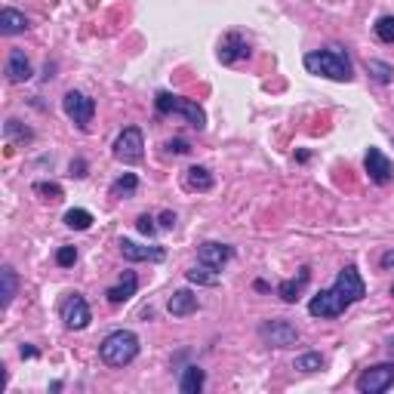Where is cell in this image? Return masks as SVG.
Returning <instances> with one entry per match:
<instances>
[{
    "mask_svg": "<svg viewBox=\"0 0 394 394\" xmlns=\"http://www.w3.org/2000/svg\"><path fill=\"white\" fill-rule=\"evenodd\" d=\"M197 308H201V302H197V296L191 293V289H176V293L170 296V302H166V312H170L173 317H188L194 314Z\"/></svg>",
    "mask_w": 394,
    "mask_h": 394,
    "instance_id": "obj_16",
    "label": "cell"
},
{
    "mask_svg": "<svg viewBox=\"0 0 394 394\" xmlns=\"http://www.w3.org/2000/svg\"><path fill=\"white\" fill-rule=\"evenodd\" d=\"M6 78L9 83H25L31 78V62H28V55L22 50H13L6 59Z\"/></svg>",
    "mask_w": 394,
    "mask_h": 394,
    "instance_id": "obj_17",
    "label": "cell"
},
{
    "mask_svg": "<svg viewBox=\"0 0 394 394\" xmlns=\"http://www.w3.org/2000/svg\"><path fill=\"white\" fill-rule=\"evenodd\" d=\"M136 188H139V179L133 173H124L120 179L111 182V197H133Z\"/></svg>",
    "mask_w": 394,
    "mask_h": 394,
    "instance_id": "obj_23",
    "label": "cell"
},
{
    "mask_svg": "<svg viewBox=\"0 0 394 394\" xmlns=\"http://www.w3.org/2000/svg\"><path fill=\"white\" fill-rule=\"evenodd\" d=\"M234 256V250L228 247V243H215V240H206L201 243V250H197V262L213 271H222V265Z\"/></svg>",
    "mask_w": 394,
    "mask_h": 394,
    "instance_id": "obj_13",
    "label": "cell"
},
{
    "mask_svg": "<svg viewBox=\"0 0 394 394\" xmlns=\"http://www.w3.org/2000/svg\"><path fill=\"white\" fill-rule=\"evenodd\" d=\"M99 354L108 367H127L139 358V336L133 330H115L99 345Z\"/></svg>",
    "mask_w": 394,
    "mask_h": 394,
    "instance_id": "obj_2",
    "label": "cell"
},
{
    "mask_svg": "<svg viewBox=\"0 0 394 394\" xmlns=\"http://www.w3.org/2000/svg\"><path fill=\"white\" fill-rule=\"evenodd\" d=\"M62 321H65V326H68V330H87V324H90V305H87V299H83L80 293H71L68 299H65Z\"/></svg>",
    "mask_w": 394,
    "mask_h": 394,
    "instance_id": "obj_10",
    "label": "cell"
},
{
    "mask_svg": "<svg viewBox=\"0 0 394 394\" xmlns=\"http://www.w3.org/2000/svg\"><path fill=\"white\" fill-rule=\"evenodd\" d=\"M367 71H370L379 83H388V80H391V74H394L391 65H388V62H379V59H370V62H367Z\"/></svg>",
    "mask_w": 394,
    "mask_h": 394,
    "instance_id": "obj_28",
    "label": "cell"
},
{
    "mask_svg": "<svg viewBox=\"0 0 394 394\" xmlns=\"http://www.w3.org/2000/svg\"><path fill=\"white\" fill-rule=\"evenodd\" d=\"M62 108H65V115H68L80 129H87L92 115H96V99H90L87 92L68 90V92H65V99H62Z\"/></svg>",
    "mask_w": 394,
    "mask_h": 394,
    "instance_id": "obj_5",
    "label": "cell"
},
{
    "mask_svg": "<svg viewBox=\"0 0 394 394\" xmlns=\"http://www.w3.org/2000/svg\"><path fill=\"white\" fill-rule=\"evenodd\" d=\"M25 28H28L25 13H18V9H13V6H6L4 13H0V34L13 37V34H22Z\"/></svg>",
    "mask_w": 394,
    "mask_h": 394,
    "instance_id": "obj_18",
    "label": "cell"
},
{
    "mask_svg": "<svg viewBox=\"0 0 394 394\" xmlns=\"http://www.w3.org/2000/svg\"><path fill=\"white\" fill-rule=\"evenodd\" d=\"M382 268H394V252H385V256H382Z\"/></svg>",
    "mask_w": 394,
    "mask_h": 394,
    "instance_id": "obj_37",
    "label": "cell"
},
{
    "mask_svg": "<svg viewBox=\"0 0 394 394\" xmlns=\"http://www.w3.org/2000/svg\"><path fill=\"white\" fill-rule=\"evenodd\" d=\"M336 289L342 293V299L348 305H354V302H361L363 296H367V284H363V277L358 275V268L354 265H345L342 271H339V277H336V284H333Z\"/></svg>",
    "mask_w": 394,
    "mask_h": 394,
    "instance_id": "obj_9",
    "label": "cell"
},
{
    "mask_svg": "<svg viewBox=\"0 0 394 394\" xmlns=\"http://www.w3.org/2000/svg\"><path fill=\"white\" fill-rule=\"evenodd\" d=\"M203 382H206V373L201 367H185L182 379H179V391L182 394H197L203 388Z\"/></svg>",
    "mask_w": 394,
    "mask_h": 394,
    "instance_id": "obj_21",
    "label": "cell"
},
{
    "mask_svg": "<svg viewBox=\"0 0 394 394\" xmlns=\"http://www.w3.org/2000/svg\"><path fill=\"white\" fill-rule=\"evenodd\" d=\"M324 367V358L317 351H308V354H299L296 358V370H302V373H317Z\"/></svg>",
    "mask_w": 394,
    "mask_h": 394,
    "instance_id": "obj_27",
    "label": "cell"
},
{
    "mask_svg": "<svg viewBox=\"0 0 394 394\" xmlns=\"http://www.w3.org/2000/svg\"><path fill=\"white\" fill-rule=\"evenodd\" d=\"M55 262H59L62 268L74 265V262H78V250H74V247H59V252H55Z\"/></svg>",
    "mask_w": 394,
    "mask_h": 394,
    "instance_id": "obj_31",
    "label": "cell"
},
{
    "mask_svg": "<svg viewBox=\"0 0 394 394\" xmlns=\"http://www.w3.org/2000/svg\"><path fill=\"white\" fill-rule=\"evenodd\" d=\"M0 284H4V289H0V305L9 308V302H13V296H16V287H18V280H16V271L13 265H4L0 268Z\"/></svg>",
    "mask_w": 394,
    "mask_h": 394,
    "instance_id": "obj_22",
    "label": "cell"
},
{
    "mask_svg": "<svg viewBox=\"0 0 394 394\" xmlns=\"http://www.w3.org/2000/svg\"><path fill=\"white\" fill-rule=\"evenodd\" d=\"M259 336L271 348H293L299 342V330L289 321H268L259 326Z\"/></svg>",
    "mask_w": 394,
    "mask_h": 394,
    "instance_id": "obj_7",
    "label": "cell"
},
{
    "mask_svg": "<svg viewBox=\"0 0 394 394\" xmlns=\"http://www.w3.org/2000/svg\"><path fill=\"white\" fill-rule=\"evenodd\" d=\"M363 166H367V176L376 185H388L391 179H394V166H391V161L385 154L379 151V148H367V157H363Z\"/></svg>",
    "mask_w": 394,
    "mask_h": 394,
    "instance_id": "obj_11",
    "label": "cell"
},
{
    "mask_svg": "<svg viewBox=\"0 0 394 394\" xmlns=\"http://www.w3.org/2000/svg\"><path fill=\"white\" fill-rule=\"evenodd\" d=\"M4 136L9 139V142H31L34 133L28 129L25 124H18V120H6L4 124Z\"/></svg>",
    "mask_w": 394,
    "mask_h": 394,
    "instance_id": "obj_24",
    "label": "cell"
},
{
    "mask_svg": "<svg viewBox=\"0 0 394 394\" xmlns=\"http://www.w3.org/2000/svg\"><path fill=\"white\" fill-rule=\"evenodd\" d=\"M161 225H164V228H176V213H164L161 215Z\"/></svg>",
    "mask_w": 394,
    "mask_h": 394,
    "instance_id": "obj_35",
    "label": "cell"
},
{
    "mask_svg": "<svg viewBox=\"0 0 394 394\" xmlns=\"http://www.w3.org/2000/svg\"><path fill=\"white\" fill-rule=\"evenodd\" d=\"M394 385V363H376V367L363 370L358 376V391L361 394H382Z\"/></svg>",
    "mask_w": 394,
    "mask_h": 394,
    "instance_id": "obj_6",
    "label": "cell"
},
{
    "mask_svg": "<svg viewBox=\"0 0 394 394\" xmlns=\"http://www.w3.org/2000/svg\"><path fill=\"white\" fill-rule=\"evenodd\" d=\"M185 188L188 191H210L213 173L206 170V166H191V170H185Z\"/></svg>",
    "mask_w": 394,
    "mask_h": 394,
    "instance_id": "obj_20",
    "label": "cell"
},
{
    "mask_svg": "<svg viewBox=\"0 0 394 394\" xmlns=\"http://www.w3.org/2000/svg\"><path fill=\"white\" fill-rule=\"evenodd\" d=\"M136 225H139V231H142L145 238H154V231H157V228H154V219H151L148 213H145V215H139V222H136Z\"/></svg>",
    "mask_w": 394,
    "mask_h": 394,
    "instance_id": "obj_33",
    "label": "cell"
},
{
    "mask_svg": "<svg viewBox=\"0 0 394 394\" xmlns=\"http://www.w3.org/2000/svg\"><path fill=\"white\" fill-rule=\"evenodd\" d=\"M166 151H170V154H188L191 145L185 142V139H170V142H166Z\"/></svg>",
    "mask_w": 394,
    "mask_h": 394,
    "instance_id": "obj_32",
    "label": "cell"
},
{
    "mask_svg": "<svg viewBox=\"0 0 394 394\" xmlns=\"http://www.w3.org/2000/svg\"><path fill=\"white\" fill-rule=\"evenodd\" d=\"M302 65L312 74H321V78H330V80H339V83L351 80V62H348V55H345V50H339V46L305 53Z\"/></svg>",
    "mask_w": 394,
    "mask_h": 394,
    "instance_id": "obj_1",
    "label": "cell"
},
{
    "mask_svg": "<svg viewBox=\"0 0 394 394\" xmlns=\"http://www.w3.org/2000/svg\"><path fill=\"white\" fill-rule=\"evenodd\" d=\"M71 176L83 179V176H87V164H83V161H71Z\"/></svg>",
    "mask_w": 394,
    "mask_h": 394,
    "instance_id": "obj_34",
    "label": "cell"
},
{
    "mask_svg": "<svg viewBox=\"0 0 394 394\" xmlns=\"http://www.w3.org/2000/svg\"><path fill=\"white\" fill-rule=\"evenodd\" d=\"M391 296H394V284H391Z\"/></svg>",
    "mask_w": 394,
    "mask_h": 394,
    "instance_id": "obj_38",
    "label": "cell"
},
{
    "mask_svg": "<svg viewBox=\"0 0 394 394\" xmlns=\"http://www.w3.org/2000/svg\"><path fill=\"white\" fill-rule=\"evenodd\" d=\"M188 280H191V284H197V287H219V275H215L213 268H206V265L191 268L188 271Z\"/></svg>",
    "mask_w": 394,
    "mask_h": 394,
    "instance_id": "obj_26",
    "label": "cell"
},
{
    "mask_svg": "<svg viewBox=\"0 0 394 394\" xmlns=\"http://www.w3.org/2000/svg\"><path fill=\"white\" fill-rule=\"evenodd\" d=\"M111 154L117 157L120 164H139L145 154V136L139 127H127L124 133L115 139V145H111Z\"/></svg>",
    "mask_w": 394,
    "mask_h": 394,
    "instance_id": "obj_4",
    "label": "cell"
},
{
    "mask_svg": "<svg viewBox=\"0 0 394 394\" xmlns=\"http://www.w3.org/2000/svg\"><path fill=\"white\" fill-rule=\"evenodd\" d=\"M308 277H312V271H308V268H299V277H293V280H284V284L277 287L280 299H284V302H296V299H299V293H302V289H305V284H308Z\"/></svg>",
    "mask_w": 394,
    "mask_h": 394,
    "instance_id": "obj_19",
    "label": "cell"
},
{
    "mask_svg": "<svg viewBox=\"0 0 394 394\" xmlns=\"http://www.w3.org/2000/svg\"><path fill=\"white\" fill-rule=\"evenodd\" d=\"M65 225L74 228V231H87L92 225V213L90 210H68L65 213Z\"/></svg>",
    "mask_w": 394,
    "mask_h": 394,
    "instance_id": "obj_25",
    "label": "cell"
},
{
    "mask_svg": "<svg viewBox=\"0 0 394 394\" xmlns=\"http://www.w3.org/2000/svg\"><path fill=\"white\" fill-rule=\"evenodd\" d=\"M34 191L43 194L46 201H62V188L55 182H34Z\"/></svg>",
    "mask_w": 394,
    "mask_h": 394,
    "instance_id": "obj_30",
    "label": "cell"
},
{
    "mask_svg": "<svg viewBox=\"0 0 394 394\" xmlns=\"http://www.w3.org/2000/svg\"><path fill=\"white\" fill-rule=\"evenodd\" d=\"M120 252H124V259L129 262H161L164 259V250L161 247H142V243L136 240H120Z\"/></svg>",
    "mask_w": 394,
    "mask_h": 394,
    "instance_id": "obj_15",
    "label": "cell"
},
{
    "mask_svg": "<svg viewBox=\"0 0 394 394\" xmlns=\"http://www.w3.org/2000/svg\"><path fill=\"white\" fill-rule=\"evenodd\" d=\"M136 289H139V277H136V271H124V277H120L105 296H108V302H111V305H124V302H129V299L136 296Z\"/></svg>",
    "mask_w": 394,
    "mask_h": 394,
    "instance_id": "obj_14",
    "label": "cell"
},
{
    "mask_svg": "<svg viewBox=\"0 0 394 394\" xmlns=\"http://www.w3.org/2000/svg\"><path fill=\"white\" fill-rule=\"evenodd\" d=\"M219 62L222 65H234V62H240V59H247L250 55V43H247V37L238 34V31H231V34H225L222 37V43H219Z\"/></svg>",
    "mask_w": 394,
    "mask_h": 394,
    "instance_id": "obj_12",
    "label": "cell"
},
{
    "mask_svg": "<svg viewBox=\"0 0 394 394\" xmlns=\"http://www.w3.org/2000/svg\"><path fill=\"white\" fill-rule=\"evenodd\" d=\"M376 37L382 43H394V16H382L376 22Z\"/></svg>",
    "mask_w": 394,
    "mask_h": 394,
    "instance_id": "obj_29",
    "label": "cell"
},
{
    "mask_svg": "<svg viewBox=\"0 0 394 394\" xmlns=\"http://www.w3.org/2000/svg\"><path fill=\"white\" fill-rule=\"evenodd\" d=\"M345 308H348V302L342 299V293L336 287H330V289H321V293L308 302V314L312 317H339V314H345Z\"/></svg>",
    "mask_w": 394,
    "mask_h": 394,
    "instance_id": "obj_8",
    "label": "cell"
},
{
    "mask_svg": "<svg viewBox=\"0 0 394 394\" xmlns=\"http://www.w3.org/2000/svg\"><path fill=\"white\" fill-rule=\"evenodd\" d=\"M154 105H157V111H161V115H179L185 124H191L194 129H203V127H206L203 108L197 105V102H191V99L173 96V92H157Z\"/></svg>",
    "mask_w": 394,
    "mask_h": 394,
    "instance_id": "obj_3",
    "label": "cell"
},
{
    "mask_svg": "<svg viewBox=\"0 0 394 394\" xmlns=\"http://www.w3.org/2000/svg\"><path fill=\"white\" fill-rule=\"evenodd\" d=\"M18 354H22V358H37V348H31V345H22V351H18Z\"/></svg>",
    "mask_w": 394,
    "mask_h": 394,
    "instance_id": "obj_36",
    "label": "cell"
}]
</instances>
